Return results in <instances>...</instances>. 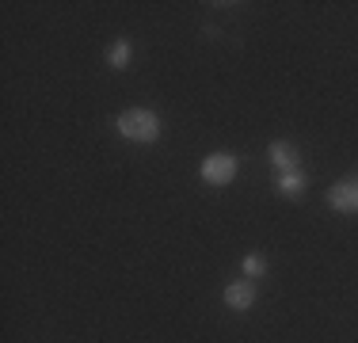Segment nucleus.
Masks as SVG:
<instances>
[{
	"mask_svg": "<svg viewBox=\"0 0 358 343\" xmlns=\"http://www.w3.org/2000/svg\"><path fill=\"white\" fill-rule=\"evenodd\" d=\"M115 130L126 141H138V145H152L160 137V115L149 107H130L115 118Z\"/></svg>",
	"mask_w": 358,
	"mask_h": 343,
	"instance_id": "nucleus-1",
	"label": "nucleus"
},
{
	"mask_svg": "<svg viewBox=\"0 0 358 343\" xmlns=\"http://www.w3.org/2000/svg\"><path fill=\"white\" fill-rule=\"evenodd\" d=\"M236 172H241V160H236L233 153H210V157L202 160L199 176H202V183H210V187H229L236 179Z\"/></svg>",
	"mask_w": 358,
	"mask_h": 343,
	"instance_id": "nucleus-2",
	"label": "nucleus"
},
{
	"mask_svg": "<svg viewBox=\"0 0 358 343\" xmlns=\"http://www.w3.org/2000/svg\"><path fill=\"white\" fill-rule=\"evenodd\" d=\"M221 302H225L233 313H248L255 305V282L252 279H233L225 282V290H221Z\"/></svg>",
	"mask_w": 358,
	"mask_h": 343,
	"instance_id": "nucleus-3",
	"label": "nucleus"
},
{
	"mask_svg": "<svg viewBox=\"0 0 358 343\" xmlns=\"http://www.w3.org/2000/svg\"><path fill=\"white\" fill-rule=\"evenodd\" d=\"M328 206L336 214H358V176L339 179V183L328 191Z\"/></svg>",
	"mask_w": 358,
	"mask_h": 343,
	"instance_id": "nucleus-4",
	"label": "nucleus"
},
{
	"mask_svg": "<svg viewBox=\"0 0 358 343\" xmlns=\"http://www.w3.org/2000/svg\"><path fill=\"white\" fill-rule=\"evenodd\" d=\"M297 160H301V153H297L294 141H271L267 145V164L278 168V172H297Z\"/></svg>",
	"mask_w": 358,
	"mask_h": 343,
	"instance_id": "nucleus-5",
	"label": "nucleus"
},
{
	"mask_svg": "<svg viewBox=\"0 0 358 343\" xmlns=\"http://www.w3.org/2000/svg\"><path fill=\"white\" fill-rule=\"evenodd\" d=\"M305 187H309V176H305L301 168H297V172H278V176H275V191L282 195V199H289V202L301 199Z\"/></svg>",
	"mask_w": 358,
	"mask_h": 343,
	"instance_id": "nucleus-6",
	"label": "nucleus"
},
{
	"mask_svg": "<svg viewBox=\"0 0 358 343\" xmlns=\"http://www.w3.org/2000/svg\"><path fill=\"white\" fill-rule=\"evenodd\" d=\"M134 62V46H130V38H115L107 46V65L110 69H126Z\"/></svg>",
	"mask_w": 358,
	"mask_h": 343,
	"instance_id": "nucleus-7",
	"label": "nucleus"
},
{
	"mask_svg": "<svg viewBox=\"0 0 358 343\" xmlns=\"http://www.w3.org/2000/svg\"><path fill=\"white\" fill-rule=\"evenodd\" d=\"M241 267H244V279H263V274H267V260H263L259 252H248L241 260Z\"/></svg>",
	"mask_w": 358,
	"mask_h": 343,
	"instance_id": "nucleus-8",
	"label": "nucleus"
}]
</instances>
